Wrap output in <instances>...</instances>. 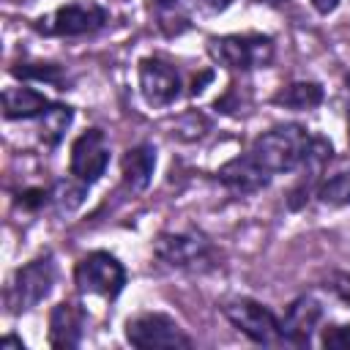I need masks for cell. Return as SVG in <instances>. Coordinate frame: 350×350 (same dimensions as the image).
<instances>
[{
    "mask_svg": "<svg viewBox=\"0 0 350 350\" xmlns=\"http://www.w3.org/2000/svg\"><path fill=\"white\" fill-rule=\"evenodd\" d=\"M309 142H312V137H309L306 126H301V123H282V126H273L265 134H260L252 142L249 153L271 175L293 172V170L301 167Z\"/></svg>",
    "mask_w": 350,
    "mask_h": 350,
    "instance_id": "cell-1",
    "label": "cell"
},
{
    "mask_svg": "<svg viewBox=\"0 0 350 350\" xmlns=\"http://www.w3.org/2000/svg\"><path fill=\"white\" fill-rule=\"evenodd\" d=\"M273 38L262 33H232V36H211L208 38V55L230 68V71H252V68H265L273 60Z\"/></svg>",
    "mask_w": 350,
    "mask_h": 350,
    "instance_id": "cell-2",
    "label": "cell"
},
{
    "mask_svg": "<svg viewBox=\"0 0 350 350\" xmlns=\"http://www.w3.org/2000/svg\"><path fill=\"white\" fill-rule=\"evenodd\" d=\"M52 284H55V262H52L49 254L36 257L33 262L22 265L11 276V282L5 287V306H8V312L19 314V312L33 309L36 304H41L49 295Z\"/></svg>",
    "mask_w": 350,
    "mask_h": 350,
    "instance_id": "cell-3",
    "label": "cell"
},
{
    "mask_svg": "<svg viewBox=\"0 0 350 350\" xmlns=\"http://www.w3.org/2000/svg\"><path fill=\"white\" fill-rule=\"evenodd\" d=\"M74 284L79 293H90L112 301L126 287V268L109 252H90L77 262Z\"/></svg>",
    "mask_w": 350,
    "mask_h": 350,
    "instance_id": "cell-4",
    "label": "cell"
},
{
    "mask_svg": "<svg viewBox=\"0 0 350 350\" xmlns=\"http://www.w3.org/2000/svg\"><path fill=\"white\" fill-rule=\"evenodd\" d=\"M221 312L243 336L257 345H273L282 339L279 317L254 298H230L221 304Z\"/></svg>",
    "mask_w": 350,
    "mask_h": 350,
    "instance_id": "cell-5",
    "label": "cell"
},
{
    "mask_svg": "<svg viewBox=\"0 0 350 350\" xmlns=\"http://www.w3.org/2000/svg\"><path fill=\"white\" fill-rule=\"evenodd\" d=\"M153 254L170 268H205L213 260V246L202 232H159Z\"/></svg>",
    "mask_w": 350,
    "mask_h": 350,
    "instance_id": "cell-6",
    "label": "cell"
},
{
    "mask_svg": "<svg viewBox=\"0 0 350 350\" xmlns=\"http://www.w3.org/2000/svg\"><path fill=\"white\" fill-rule=\"evenodd\" d=\"M109 11L98 3H68L55 14L36 19V30L44 36H88L107 25Z\"/></svg>",
    "mask_w": 350,
    "mask_h": 350,
    "instance_id": "cell-7",
    "label": "cell"
},
{
    "mask_svg": "<svg viewBox=\"0 0 350 350\" xmlns=\"http://www.w3.org/2000/svg\"><path fill=\"white\" fill-rule=\"evenodd\" d=\"M126 339L129 345L139 350L150 347H191V336L183 334V328L164 312H145L126 323Z\"/></svg>",
    "mask_w": 350,
    "mask_h": 350,
    "instance_id": "cell-8",
    "label": "cell"
},
{
    "mask_svg": "<svg viewBox=\"0 0 350 350\" xmlns=\"http://www.w3.org/2000/svg\"><path fill=\"white\" fill-rule=\"evenodd\" d=\"M109 164V145L101 129H88L82 131L74 145H71V175L82 183H96Z\"/></svg>",
    "mask_w": 350,
    "mask_h": 350,
    "instance_id": "cell-9",
    "label": "cell"
},
{
    "mask_svg": "<svg viewBox=\"0 0 350 350\" xmlns=\"http://www.w3.org/2000/svg\"><path fill=\"white\" fill-rule=\"evenodd\" d=\"M139 93L150 107H170L180 96V74L159 57H145L139 63Z\"/></svg>",
    "mask_w": 350,
    "mask_h": 350,
    "instance_id": "cell-10",
    "label": "cell"
},
{
    "mask_svg": "<svg viewBox=\"0 0 350 350\" xmlns=\"http://www.w3.org/2000/svg\"><path fill=\"white\" fill-rule=\"evenodd\" d=\"M320 320H323V306H320V301L312 298V295H301V298H295V301L287 306L284 317L279 320L282 339L290 342V345H309V339H312V334L317 331Z\"/></svg>",
    "mask_w": 350,
    "mask_h": 350,
    "instance_id": "cell-11",
    "label": "cell"
},
{
    "mask_svg": "<svg viewBox=\"0 0 350 350\" xmlns=\"http://www.w3.org/2000/svg\"><path fill=\"white\" fill-rule=\"evenodd\" d=\"M331 156H334L331 142H328L325 137H312V142H309V148H306V156H304V161H301V178H298L295 189L290 191V208H301V205L306 202V197H309L312 191H317L320 175H323V170L328 167Z\"/></svg>",
    "mask_w": 350,
    "mask_h": 350,
    "instance_id": "cell-12",
    "label": "cell"
},
{
    "mask_svg": "<svg viewBox=\"0 0 350 350\" xmlns=\"http://www.w3.org/2000/svg\"><path fill=\"white\" fill-rule=\"evenodd\" d=\"M216 178L232 191V194H257L262 191L268 183H271V172L262 170L252 153H243V156H235L230 159L227 164L219 167Z\"/></svg>",
    "mask_w": 350,
    "mask_h": 350,
    "instance_id": "cell-13",
    "label": "cell"
},
{
    "mask_svg": "<svg viewBox=\"0 0 350 350\" xmlns=\"http://www.w3.org/2000/svg\"><path fill=\"white\" fill-rule=\"evenodd\" d=\"M88 325V312L79 304L60 301L49 314V345L57 350H71L82 342Z\"/></svg>",
    "mask_w": 350,
    "mask_h": 350,
    "instance_id": "cell-14",
    "label": "cell"
},
{
    "mask_svg": "<svg viewBox=\"0 0 350 350\" xmlns=\"http://www.w3.org/2000/svg\"><path fill=\"white\" fill-rule=\"evenodd\" d=\"M153 170H156V148L142 142V145H134L131 150H126L123 161H120V175H123V186L131 191V194H139L150 186V178H153Z\"/></svg>",
    "mask_w": 350,
    "mask_h": 350,
    "instance_id": "cell-15",
    "label": "cell"
},
{
    "mask_svg": "<svg viewBox=\"0 0 350 350\" xmlns=\"http://www.w3.org/2000/svg\"><path fill=\"white\" fill-rule=\"evenodd\" d=\"M52 101L33 88H8L3 93V115L8 120H25L41 115Z\"/></svg>",
    "mask_w": 350,
    "mask_h": 350,
    "instance_id": "cell-16",
    "label": "cell"
},
{
    "mask_svg": "<svg viewBox=\"0 0 350 350\" xmlns=\"http://www.w3.org/2000/svg\"><path fill=\"white\" fill-rule=\"evenodd\" d=\"M71 120H74V109H71L68 104H49V107L41 112V120H38V139H41L44 145L55 148V145L66 137Z\"/></svg>",
    "mask_w": 350,
    "mask_h": 350,
    "instance_id": "cell-17",
    "label": "cell"
},
{
    "mask_svg": "<svg viewBox=\"0 0 350 350\" xmlns=\"http://www.w3.org/2000/svg\"><path fill=\"white\" fill-rule=\"evenodd\" d=\"M323 101V85L320 82H290L273 96V104L287 109H312Z\"/></svg>",
    "mask_w": 350,
    "mask_h": 350,
    "instance_id": "cell-18",
    "label": "cell"
},
{
    "mask_svg": "<svg viewBox=\"0 0 350 350\" xmlns=\"http://www.w3.org/2000/svg\"><path fill=\"white\" fill-rule=\"evenodd\" d=\"M148 5L156 14V25L161 27L164 36H180L189 27L183 0H148Z\"/></svg>",
    "mask_w": 350,
    "mask_h": 350,
    "instance_id": "cell-19",
    "label": "cell"
},
{
    "mask_svg": "<svg viewBox=\"0 0 350 350\" xmlns=\"http://www.w3.org/2000/svg\"><path fill=\"white\" fill-rule=\"evenodd\" d=\"M11 74L19 77V79H36V82H46V85H55L60 90H66V71L55 63H16L11 66Z\"/></svg>",
    "mask_w": 350,
    "mask_h": 350,
    "instance_id": "cell-20",
    "label": "cell"
},
{
    "mask_svg": "<svg viewBox=\"0 0 350 350\" xmlns=\"http://www.w3.org/2000/svg\"><path fill=\"white\" fill-rule=\"evenodd\" d=\"M317 197L323 205H347L350 202V172H336L328 180H320Z\"/></svg>",
    "mask_w": 350,
    "mask_h": 350,
    "instance_id": "cell-21",
    "label": "cell"
},
{
    "mask_svg": "<svg viewBox=\"0 0 350 350\" xmlns=\"http://www.w3.org/2000/svg\"><path fill=\"white\" fill-rule=\"evenodd\" d=\"M85 189H88V183H82V180H77V186H74L71 180H57L52 200H55L60 208H66V211H74V208L82 202V197H85Z\"/></svg>",
    "mask_w": 350,
    "mask_h": 350,
    "instance_id": "cell-22",
    "label": "cell"
},
{
    "mask_svg": "<svg viewBox=\"0 0 350 350\" xmlns=\"http://www.w3.org/2000/svg\"><path fill=\"white\" fill-rule=\"evenodd\" d=\"M320 342L328 350H350V325H328V328H323Z\"/></svg>",
    "mask_w": 350,
    "mask_h": 350,
    "instance_id": "cell-23",
    "label": "cell"
},
{
    "mask_svg": "<svg viewBox=\"0 0 350 350\" xmlns=\"http://www.w3.org/2000/svg\"><path fill=\"white\" fill-rule=\"evenodd\" d=\"M323 287L331 290L345 306H350V273H345V271H334V273H328V279H325Z\"/></svg>",
    "mask_w": 350,
    "mask_h": 350,
    "instance_id": "cell-24",
    "label": "cell"
},
{
    "mask_svg": "<svg viewBox=\"0 0 350 350\" xmlns=\"http://www.w3.org/2000/svg\"><path fill=\"white\" fill-rule=\"evenodd\" d=\"M22 208H27V211H38L41 205H46L49 202V191L46 189H41V186H33V189H25V191H19V200H16Z\"/></svg>",
    "mask_w": 350,
    "mask_h": 350,
    "instance_id": "cell-25",
    "label": "cell"
},
{
    "mask_svg": "<svg viewBox=\"0 0 350 350\" xmlns=\"http://www.w3.org/2000/svg\"><path fill=\"white\" fill-rule=\"evenodd\" d=\"M211 79H213V71H202L200 77H194V79H191V90H189V93H191V96H200Z\"/></svg>",
    "mask_w": 350,
    "mask_h": 350,
    "instance_id": "cell-26",
    "label": "cell"
},
{
    "mask_svg": "<svg viewBox=\"0 0 350 350\" xmlns=\"http://www.w3.org/2000/svg\"><path fill=\"white\" fill-rule=\"evenodd\" d=\"M312 5H314L317 14H331L339 5V0H312Z\"/></svg>",
    "mask_w": 350,
    "mask_h": 350,
    "instance_id": "cell-27",
    "label": "cell"
},
{
    "mask_svg": "<svg viewBox=\"0 0 350 350\" xmlns=\"http://www.w3.org/2000/svg\"><path fill=\"white\" fill-rule=\"evenodd\" d=\"M200 3H202L208 11H213V14H216V11H224V8H227L232 0H200Z\"/></svg>",
    "mask_w": 350,
    "mask_h": 350,
    "instance_id": "cell-28",
    "label": "cell"
},
{
    "mask_svg": "<svg viewBox=\"0 0 350 350\" xmlns=\"http://www.w3.org/2000/svg\"><path fill=\"white\" fill-rule=\"evenodd\" d=\"M8 347H16V350H25V345H22V339H16V336H3V339H0V350H8Z\"/></svg>",
    "mask_w": 350,
    "mask_h": 350,
    "instance_id": "cell-29",
    "label": "cell"
},
{
    "mask_svg": "<svg viewBox=\"0 0 350 350\" xmlns=\"http://www.w3.org/2000/svg\"><path fill=\"white\" fill-rule=\"evenodd\" d=\"M254 3H265V5H282V3H287V0H254Z\"/></svg>",
    "mask_w": 350,
    "mask_h": 350,
    "instance_id": "cell-30",
    "label": "cell"
},
{
    "mask_svg": "<svg viewBox=\"0 0 350 350\" xmlns=\"http://www.w3.org/2000/svg\"><path fill=\"white\" fill-rule=\"evenodd\" d=\"M345 85H347V96H350V74L345 77Z\"/></svg>",
    "mask_w": 350,
    "mask_h": 350,
    "instance_id": "cell-31",
    "label": "cell"
},
{
    "mask_svg": "<svg viewBox=\"0 0 350 350\" xmlns=\"http://www.w3.org/2000/svg\"><path fill=\"white\" fill-rule=\"evenodd\" d=\"M347 142H350V115H347Z\"/></svg>",
    "mask_w": 350,
    "mask_h": 350,
    "instance_id": "cell-32",
    "label": "cell"
}]
</instances>
